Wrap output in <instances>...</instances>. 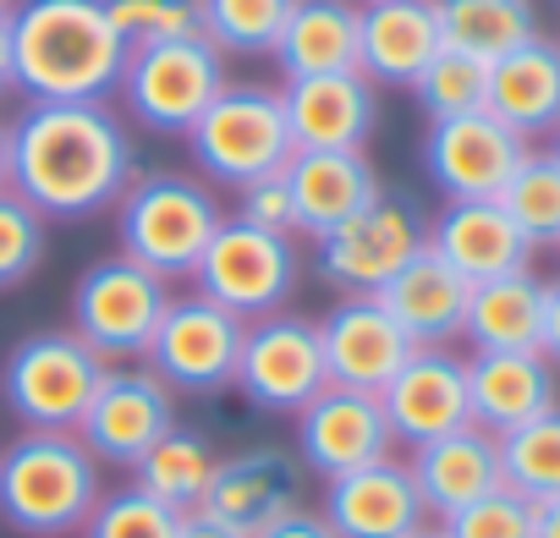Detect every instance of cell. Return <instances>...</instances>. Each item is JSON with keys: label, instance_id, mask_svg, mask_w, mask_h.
I'll list each match as a JSON object with an SVG mask.
<instances>
[{"label": "cell", "instance_id": "cell-1", "mask_svg": "<svg viewBox=\"0 0 560 538\" xmlns=\"http://www.w3.org/2000/svg\"><path fill=\"white\" fill-rule=\"evenodd\" d=\"M138 176V149L110 100L23 105L7 121V187L45 220H94Z\"/></svg>", "mask_w": 560, "mask_h": 538}, {"label": "cell", "instance_id": "cell-2", "mask_svg": "<svg viewBox=\"0 0 560 538\" xmlns=\"http://www.w3.org/2000/svg\"><path fill=\"white\" fill-rule=\"evenodd\" d=\"M127 72V39L105 0H12V89L28 105L110 100Z\"/></svg>", "mask_w": 560, "mask_h": 538}, {"label": "cell", "instance_id": "cell-3", "mask_svg": "<svg viewBox=\"0 0 560 538\" xmlns=\"http://www.w3.org/2000/svg\"><path fill=\"white\" fill-rule=\"evenodd\" d=\"M100 494V461L72 429H23L0 445V522L23 538H78Z\"/></svg>", "mask_w": 560, "mask_h": 538}, {"label": "cell", "instance_id": "cell-4", "mask_svg": "<svg viewBox=\"0 0 560 538\" xmlns=\"http://www.w3.org/2000/svg\"><path fill=\"white\" fill-rule=\"evenodd\" d=\"M225 209L203 176L187 171H138L116 198L121 253L154 269L160 281H192L203 247L214 242Z\"/></svg>", "mask_w": 560, "mask_h": 538}, {"label": "cell", "instance_id": "cell-5", "mask_svg": "<svg viewBox=\"0 0 560 538\" xmlns=\"http://www.w3.org/2000/svg\"><path fill=\"white\" fill-rule=\"evenodd\" d=\"M187 154H192V165H198V176L209 187H231V192L258 182V176L287 171L298 143H292V127H287L280 89H269V83H225L209 100V110L192 121Z\"/></svg>", "mask_w": 560, "mask_h": 538}, {"label": "cell", "instance_id": "cell-6", "mask_svg": "<svg viewBox=\"0 0 560 538\" xmlns=\"http://www.w3.org/2000/svg\"><path fill=\"white\" fill-rule=\"evenodd\" d=\"M105 369L78 330H34L0 363V401L23 429H78Z\"/></svg>", "mask_w": 560, "mask_h": 538}, {"label": "cell", "instance_id": "cell-7", "mask_svg": "<svg viewBox=\"0 0 560 538\" xmlns=\"http://www.w3.org/2000/svg\"><path fill=\"white\" fill-rule=\"evenodd\" d=\"M192 281L209 303L231 308L242 325L264 319V314H280L292 303L298 281H303V253H298V236H280V231H258L236 214L220 220L214 242L203 247Z\"/></svg>", "mask_w": 560, "mask_h": 538}, {"label": "cell", "instance_id": "cell-8", "mask_svg": "<svg viewBox=\"0 0 560 538\" xmlns=\"http://www.w3.org/2000/svg\"><path fill=\"white\" fill-rule=\"evenodd\" d=\"M429 220L407 192H380L369 209L314 236V276L341 297H374L396 269L423 253Z\"/></svg>", "mask_w": 560, "mask_h": 538}, {"label": "cell", "instance_id": "cell-9", "mask_svg": "<svg viewBox=\"0 0 560 538\" xmlns=\"http://www.w3.org/2000/svg\"><path fill=\"white\" fill-rule=\"evenodd\" d=\"M225 56L192 34V39H171V45H143L127 50V72H121V105L138 127L160 132V138H187L192 121L209 110V100L225 89Z\"/></svg>", "mask_w": 560, "mask_h": 538}, {"label": "cell", "instance_id": "cell-10", "mask_svg": "<svg viewBox=\"0 0 560 538\" xmlns=\"http://www.w3.org/2000/svg\"><path fill=\"white\" fill-rule=\"evenodd\" d=\"M171 303V281L143 269L127 253L94 258L72 286V330L105 363H138L154 341V325Z\"/></svg>", "mask_w": 560, "mask_h": 538}, {"label": "cell", "instance_id": "cell-11", "mask_svg": "<svg viewBox=\"0 0 560 538\" xmlns=\"http://www.w3.org/2000/svg\"><path fill=\"white\" fill-rule=\"evenodd\" d=\"M325 385H330V374H325L319 319L280 308V314H264L247 325L236 379H231V390H242L247 407L275 412V418H298Z\"/></svg>", "mask_w": 560, "mask_h": 538}, {"label": "cell", "instance_id": "cell-12", "mask_svg": "<svg viewBox=\"0 0 560 538\" xmlns=\"http://www.w3.org/2000/svg\"><path fill=\"white\" fill-rule=\"evenodd\" d=\"M242 336H247V325H242L231 308L209 303L203 292H187V297H171V303H165L143 363H149L171 390L220 396V390H231V379H236Z\"/></svg>", "mask_w": 560, "mask_h": 538}, {"label": "cell", "instance_id": "cell-13", "mask_svg": "<svg viewBox=\"0 0 560 538\" xmlns=\"http://www.w3.org/2000/svg\"><path fill=\"white\" fill-rule=\"evenodd\" d=\"M176 423V390L143 363H110L89 412L78 418V440L100 467H138V456Z\"/></svg>", "mask_w": 560, "mask_h": 538}, {"label": "cell", "instance_id": "cell-14", "mask_svg": "<svg viewBox=\"0 0 560 538\" xmlns=\"http://www.w3.org/2000/svg\"><path fill=\"white\" fill-rule=\"evenodd\" d=\"M527 149L533 143L516 138L489 110H467V116L429 121V132H423V171L445 192V203L451 198H500V187L511 182V171L522 165Z\"/></svg>", "mask_w": 560, "mask_h": 538}, {"label": "cell", "instance_id": "cell-15", "mask_svg": "<svg viewBox=\"0 0 560 538\" xmlns=\"http://www.w3.org/2000/svg\"><path fill=\"white\" fill-rule=\"evenodd\" d=\"M396 451L390 418L374 390L352 385H325L303 412H298V461L319 472L325 483L341 472H358L369 461H385Z\"/></svg>", "mask_w": 560, "mask_h": 538}, {"label": "cell", "instance_id": "cell-16", "mask_svg": "<svg viewBox=\"0 0 560 538\" xmlns=\"http://www.w3.org/2000/svg\"><path fill=\"white\" fill-rule=\"evenodd\" d=\"M380 407L390 418L396 445H429L462 423H472L467 407V358L451 347H412V358L396 369V379L380 390Z\"/></svg>", "mask_w": 560, "mask_h": 538}, {"label": "cell", "instance_id": "cell-17", "mask_svg": "<svg viewBox=\"0 0 560 538\" xmlns=\"http://www.w3.org/2000/svg\"><path fill=\"white\" fill-rule=\"evenodd\" d=\"M292 505H303V461L287 445H242L231 456L214 461L209 494L198 511L220 516L236 533H258L275 516H287Z\"/></svg>", "mask_w": 560, "mask_h": 538}, {"label": "cell", "instance_id": "cell-18", "mask_svg": "<svg viewBox=\"0 0 560 538\" xmlns=\"http://www.w3.org/2000/svg\"><path fill=\"white\" fill-rule=\"evenodd\" d=\"M319 516L336 527V538H407V533L429 527V505L401 456H385V461L330 478Z\"/></svg>", "mask_w": 560, "mask_h": 538}, {"label": "cell", "instance_id": "cell-19", "mask_svg": "<svg viewBox=\"0 0 560 538\" xmlns=\"http://www.w3.org/2000/svg\"><path fill=\"white\" fill-rule=\"evenodd\" d=\"M319 347H325L330 385H352V390H374V396L412 358L407 330L385 314L380 297H341L319 319Z\"/></svg>", "mask_w": 560, "mask_h": 538}, {"label": "cell", "instance_id": "cell-20", "mask_svg": "<svg viewBox=\"0 0 560 538\" xmlns=\"http://www.w3.org/2000/svg\"><path fill=\"white\" fill-rule=\"evenodd\" d=\"M429 247L456 269L467 286L511 276V269H533V242L516 231V220L500 209V198H451L429 220Z\"/></svg>", "mask_w": 560, "mask_h": 538}, {"label": "cell", "instance_id": "cell-21", "mask_svg": "<svg viewBox=\"0 0 560 538\" xmlns=\"http://www.w3.org/2000/svg\"><path fill=\"white\" fill-rule=\"evenodd\" d=\"M298 149H369L380 127V89L363 72H325L280 83Z\"/></svg>", "mask_w": 560, "mask_h": 538}, {"label": "cell", "instance_id": "cell-22", "mask_svg": "<svg viewBox=\"0 0 560 538\" xmlns=\"http://www.w3.org/2000/svg\"><path fill=\"white\" fill-rule=\"evenodd\" d=\"M445 50L434 0H363L358 7V72L374 89H412Z\"/></svg>", "mask_w": 560, "mask_h": 538}, {"label": "cell", "instance_id": "cell-23", "mask_svg": "<svg viewBox=\"0 0 560 538\" xmlns=\"http://www.w3.org/2000/svg\"><path fill=\"white\" fill-rule=\"evenodd\" d=\"M467 407L489 434H511L560 407V369L544 352H472L467 358Z\"/></svg>", "mask_w": 560, "mask_h": 538}, {"label": "cell", "instance_id": "cell-24", "mask_svg": "<svg viewBox=\"0 0 560 538\" xmlns=\"http://www.w3.org/2000/svg\"><path fill=\"white\" fill-rule=\"evenodd\" d=\"M287 187L298 209V236H325L385 192L363 149H298L287 160Z\"/></svg>", "mask_w": 560, "mask_h": 538}, {"label": "cell", "instance_id": "cell-25", "mask_svg": "<svg viewBox=\"0 0 560 538\" xmlns=\"http://www.w3.org/2000/svg\"><path fill=\"white\" fill-rule=\"evenodd\" d=\"M407 472H412L429 516L445 522L451 511H462V505L500 489V440L478 423H462V429H451L429 445H412Z\"/></svg>", "mask_w": 560, "mask_h": 538}, {"label": "cell", "instance_id": "cell-26", "mask_svg": "<svg viewBox=\"0 0 560 538\" xmlns=\"http://www.w3.org/2000/svg\"><path fill=\"white\" fill-rule=\"evenodd\" d=\"M467 292L472 286L423 242V253H412L374 297L407 330L412 347H451L462 336V319H467Z\"/></svg>", "mask_w": 560, "mask_h": 538}, {"label": "cell", "instance_id": "cell-27", "mask_svg": "<svg viewBox=\"0 0 560 538\" xmlns=\"http://www.w3.org/2000/svg\"><path fill=\"white\" fill-rule=\"evenodd\" d=\"M483 110L505 121L516 138H549L560 127V39H527L511 56L489 61Z\"/></svg>", "mask_w": 560, "mask_h": 538}, {"label": "cell", "instance_id": "cell-28", "mask_svg": "<svg viewBox=\"0 0 560 538\" xmlns=\"http://www.w3.org/2000/svg\"><path fill=\"white\" fill-rule=\"evenodd\" d=\"M269 61L280 78H325L358 72V0H298L280 28Z\"/></svg>", "mask_w": 560, "mask_h": 538}, {"label": "cell", "instance_id": "cell-29", "mask_svg": "<svg viewBox=\"0 0 560 538\" xmlns=\"http://www.w3.org/2000/svg\"><path fill=\"white\" fill-rule=\"evenodd\" d=\"M538 325H544V281L533 269L478 281L467 292V319L462 336L472 352H538Z\"/></svg>", "mask_w": 560, "mask_h": 538}, {"label": "cell", "instance_id": "cell-30", "mask_svg": "<svg viewBox=\"0 0 560 538\" xmlns=\"http://www.w3.org/2000/svg\"><path fill=\"white\" fill-rule=\"evenodd\" d=\"M214 461H220V451L209 445V434H198V429H182V423H171L143 456H138V467H132V483L143 489V494H154L160 505H171V511H198L203 505V494H209V478H214Z\"/></svg>", "mask_w": 560, "mask_h": 538}, {"label": "cell", "instance_id": "cell-31", "mask_svg": "<svg viewBox=\"0 0 560 538\" xmlns=\"http://www.w3.org/2000/svg\"><path fill=\"white\" fill-rule=\"evenodd\" d=\"M434 12H440L445 45L462 56H478V61H500L516 45L538 39L533 0H434Z\"/></svg>", "mask_w": 560, "mask_h": 538}, {"label": "cell", "instance_id": "cell-32", "mask_svg": "<svg viewBox=\"0 0 560 538\" xmlns=\"http://www.w3.org/2000/svg\"><path fill=\"white\" fill-rule=\"evenodd\" d=\"M494 440H500V483L505 489H516L533 505L560 494V407L511 434H494Z\"/></svg>", "mask_w": 560, "mask_h": 538}, {"label": "cell", "instance_id": "cell-33", "mask_svg": "<svg viewBox=\"0 0 560 538\" xmlns=\"http://www.w3.org/2000/svg\"><path fill=\"white\" fill-rule=\"evenodd\" d=\"M500 209L516 220V231L533 247L560 242V160L549 149H527L511 182L500 187Z\"/></svg>", "mask_w": 560, "mask_h": 538}, {"label": "cell", "instance_id": "cell-34", "mask_svg": "<svg viewBox=\"0 0 560 538\" xmlns=\"http://www.w3.org/2000/svg\"><path fill=\"white\" fill-rule=\"evenodd\" d=\"M298 0H198L203 39L220 56H269Z\"/></svg>", "mask_w": 560, "mask_h": 538}, {"label": "cell", "instance_id": "cell-35", "mask_svg": "<svg viewBox=\"0 0 560 538\" xmlns=\"http://www.w3.org/2000/svg\"><path fill=\"white\" fill-rule=\"evenodd\" d=\"M412 100L423 105V116H429V121L483 110V100H489V61L462 56V50H451V45H445V50H440V56H434V61L418 72Z\"/></svg>", "mask_w": 560, "mask_h": 538}, {"label": "cell", "instance_id": "cell-36", "mask_svg": "<svg viewBox=\"0 0 560 538\" xmlns=\"http://www.w3.org/2000/svg\"><path fill=\"white\" fill-rule=\"evenodd\" d=\"M176 527H182V511L160 505L138 483H121V489L100 494V505L89 511L78 538H176Z\"/></svg>", "mask_w": 560, "mask_h": 538}, {"label": "cell", "instance_id": "cell-37", "mask_svg": "<svg viewBox=\"0 0 560 538\" xmlns=\"http://www.w3.org/2000/svg\"><path fill=\"white\" fill-rule=\"evenodd\" d=\"M45 247H50V220L12 187H0V292L34 281Z\"/></svg>", "mask_w": 560, "mask_h": 538}, {"label": "cell", "instance_id": "cell-38", "mask_svg": "<svg viewBox=\"0 0 560 538\" xmlns=\"http://www.w3.org/2000/svg\"><path fill=\"white\" fill-rule=\"evenodd\" d=\"M105 12H110L116 34L127 39V50L171 45V39H192V34H203L198 0H105Z\"/></svg>", "mask_w": 560, "mask_h": 538}, {"label": "cell", "instance_id": "cell-39", "mask_svg": "<svg viewBox=\"0 0 560 538\" xmlns=\"http://www.w3.org/2000/svg\"><path fill=\"white\" fill-rule=\"evenodd\" d=\"M440 533L445 538H538V511H533V500H522L516 489L500 483L494 494L451 511L440 522Z\"/></svg>", "mask_w": 560, "mask_h": 538}, {"label": "cell", "instance_id": "cell-40", "mask_svg": "<svg viewBox=\"0 0 560 538\" xmlns=\"http://www.w3.org/2000/svg\"><path fill=\"white\" fill-rule=\"evenodd\" d=\"M236 220H247V225H258V231L298 236V209H292L287 171H275V176H258V182L236 187Z\"/></svg>", "mask_w": 560, "mask_h": 538}, {"label": "cell", "instance_id": "cell-41", "mask_svg": "<svg viewBox=\"0 0 560 538\" xmlns=\"http://www.w3.org/2000/svg\"><path fill=\"white\" fill-rule=\"evenodd\" d=\"M253 538H336V527H330L314 505H292L287 516H275V522L258 527Z\"/></svg>", "mask_w": 560, "mask_h": 538}, {"label": "cell", "instance_id": "cell-42", "mask_svg": "<svg viewBox=\"0 0 560 538\" xmlns=\"http://www.w3.org/2000/svg\"><path fill=\"white\" fill-rule=\"evenodd\" d=\"M538 352L560 369V276L544 281V325H538Z\"/></svg>", "mask_w": 560, "mask_h": 538}, {"label": "cell", "instance_id": "cell-43", "mask_svg": "<svg viewBox=\"0 0 560 538\" xmlns=\"http://www.w3.org/2000/svg\"><path fill=\"white\" fill-rule=\"evenodd\" d=\"M176 538H247V533L225 527V522H220V516H209V511H187V516H182V527H176Z\"/></svg>", "mask_w": 560, "mask_h": 538}, {"label": "cell", "instance_id": "cell-44", "mask_svg": "<svg viewBox=\"0 0 560 538\" xmlns=\"http://www.w3.org/2000/svg\"><path fill=\"white\" fill-rule=\"evenodd\" d=\"M12 89V7H0V94Z\"/></svg>", "mask_w": 560, "mask_h": 538}, {"label": "cell", "instance_id": "cell-45", "mask_svg": "<svg viewBox=\"0 0 560 538\" xmlns=\"http://www.w3.org/2000/svg\"><path fill=\"white\" fill-rule=\"evenodd\" d=\"M538 538H560V494L555 500H538Z\"/></svg>", "mask_w": 560, "mask_h": 538}, {"label": "cell", "instance_id": "cell-46", "mask_svg": "<svg viewBox=\"0 0 560 538\" xmlns=\"http://www.w3.org/2000/svg\"><path fill=\"white\" fill-rule=\"evenodd\" d=\"M0 187H7V121H0Z\"/></svg>", "mask_w": 560, "mask_h": 538}, {"label": "cell", "instance_id": "cell-47", "mask_svg": "<svg viewBox=\"0 0 560 538\" xmlns=\"http://www.w3.org/2000/svg\"><path fill=\"white\" fill-rule=\"evenodd\" d=\"M407 538H445V533H440V522H434V527H418V533H407Z\"/></svg>", "mask_w": 560, "mask_h": 538}, {"label": "cell", "instance_id": "cell-48", "mask_svg": "<svg viewBox=\"0 0 560 538\" xmlns=\"http://www.w3.org/2000/svg\"><path fill=\"white\" fill-rule=\"evenodd\" d=\"M549 154H555V160H560V127H555V132H549Z\"/></svg>", "mask_w": 560, "mask_h": 538}, {"label": "cell", "instance_id": "cell-49", "mask_svg": "<svg viewBox=\"0 0 560 538\" xmlns=\"http://www.w3.org/2000/svg\"><path fill=\"white\" fill-rule=\"evenodd\" d=\"M0 7H12V0H0Z\"/></svg>", "mask_w": 560, "mask_h": 538}, {"label": "cell", "instance_id": "cell-50", "mask_svg": "<svg viewBox=\"0 0 560 538\" xmlns=\"http://www.w3.org/2000/svg\"><path fill=\"white\" fill-rule=\"evenodd\" d=\"M555 253H560V242H555Z\"/></svg>", "mask_w": 560, "mask_h": 538}, {"label": "cell", "instance_id": "cell-51", "mask_svg": "<svg viewBox=\"0 0 560 538\" xmlns=\"http://www.w3.org/2000/svg\"><path fill=\"white\" fill-rule=\"evenodd\" d=\"M358 7H363V0H358Z\"/></svg>", "mask_w": 560, "mask_h": 538}]
</instances>
